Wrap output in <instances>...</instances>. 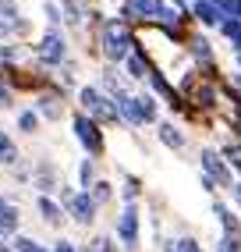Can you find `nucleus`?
<instances>
[{
    "instance_id": "39448f33",
    "label": "nucleus",
    "mask_w": 241,
    "mask_h": 252,
    "mask_svg": "<svg viewBox=\"0 0 241 252\" xmlns=\"http://www.w3.org/2000/svg\"><path fill=\"white\" fill-rule=\"evenodd\" d=\"M67 206H71V217H75L78 224H89V220H92V213H96V203L89 199V192L71 195V199H67Z\"/></svg>"
},
{
    "instance_id": "f8f14e48",
    "label": "nucleus",
    "mask_w": 241,
    "mask_h": 252,
    "mask_svg": "<svg viewBox=\"0 0 241 252\" xmlns=\"http://www.w3.org/2000/svg\"><path fill=\"white\" fill-rule=\"evenodd\" d=\"M32 185H39L43 192H50V189H57V181H54V167L50 163H43L36 174H32Z\"/></svg>"
},
{
    "instance_id": "f03ea898",
    "label": "nucleus",
    "mask_w": 241,
    "mask_h": 252,
    "mask_svg": "<svg viewBox=\"0 0 241 252\" xmlns=\"http://www.w3.org/2000/svg\"><path fill=\"white\" fill-rule=\"evenodd\" d=\"M82 107L89 110V121H117L114 99H107V96H99L96 89H82Z\"/></svg>"
},
{
    "instance_id": "6e6552de",
    "label": "nucleus",
    "mask_w": 241,
    "mask_h": 252,
    "mask_svg": "<svg viewBox=\"0 0 241 252\" xmlns=\"http://www.w3.org/2000/svg\"><path fill=\"white\" fill-rule=\"evenodd\" d=\"M14 227H18V210H14L11 203H0V238L11 234Z\"/></svg>"
},
{
    "instance_id": "423d86ee",
    "label": "nucleus",
    "mask_w": 241,
    "mask_h": 252,
    "mask_svg": "<svg viewBox=\"0 0 241 252\" xmlns=\"http://www.w3.org/2000/svg\"><path fill=\"white\" fill-rule=\"evenodd\" d=\"M124 14H128V18H160L163 4H160V0H131Z\"/></svg>"
},
{
    "instance_id": "cd10ccee",
    "label": "nucleus",
    "mask_w": 241,
    "mask_h": 252,
    "mask_svg": "<svg viewBox=\"0 0 241 252\" xmlns=\"http://www.w3.org/2000/svg\"><path fill=\"white\" fill-rule=\"evenodd\" d=\"M0 107H11V89L0 86Z\"/></svg>"
},
{
    "instance_id": "0eeeda50",
    "label": "nucleus",
    "mask_w": 241,
    "mask_h": 252,
    "mask_svg": "<svg viewBox=\"0 0 241 252\" xmlns=\"http://www.w3.org/2000/svg\"><path fill=\"white\" fill-rule=\"evenodd\" d=\"M39 57H43L46 64H57V61H64V39L57 36V32H50V36L39 43Z\"/></svg>"
},
{
    "instance_id": "aec40b11",
    "label": "nucleus",
    "mask_w": 241,
    "mask_h": 252,
    "mask_svg": "<svg viewBox=\"0 0 241 252\" xmlns=\"http://www.w3.org/2000/svg\"><path fill=\"white\" fill-rule=\"evenodd\" d=\"M85 252H117V249H114V242H110V238H92Z\"/></svg>"
},
{
    "instance_id": "f3484780",
    "label": "nucleus",
    "mask_w": 241,
    "mask_h": 252,
    "mask_svg": "<svg viewBox=\"0 0 241 252\" xmlns=\"http://www.w3.org/2000/svg\"><path fill=\"white\" fill-rule=\"evenodd\" d=\"M128 71H131V78H146V61H142V54H128Z\"/></svg>"
},
{
    "instance_id": "6ab92c4d",
    "label": "nucleus",
    "mask_w": 241,
    "mask_h": 252,
    "mask_svg": "<svg viewBox=\"0 0 241 252\" xmlns=\"http://www.w3.org/2000/svg\"><path fill=\"white\" fill-rule=\"evenodd\" d=\"M18 125H22V131H29V135H32V131H36V128H39V117H36V114H32V110H25V114L18 117Z\"/></svg>"
},
{
    "instance_id": "2eb2a0df",
    "label": "nucleus",
    "mask_w": 241,
    "mask_h": 252,
    "mask_svg": "<svg viewBox=\"0 0 241 252\" xmlns=\"http://www.w3.org/2000/svg\"><path fill=\"white\" fill-rule=\"evenodd\" d=\"M39 110H43L46 117H60L64 107H60V99H57V96H43V99H39Z\"/></svg>"
},
{
    "instance_id": "4be33fe9",
    "label": "nucleus",
    "mask_w": 241,
    "mask_h": 252,
    "mask_svg": "<svg viewBox=\"0 0 241 252\" xmlns=\"http://www.w3.org/2000/svg\"><path fill=\"white\" fill-rule=\"evenodd\" d=\"M216 252H241V242L234 238V234H227V238L220 242V249H216Z\"/></svg>"
},
{
    "instance_id": "f257e3e1",
    "label": "nucleus",
    "mask_w": 241,
    "mask_h": 252,
    "mask_svg": "<svg viewBox=\"0 0 241 252\" xmlns=\"http://www.w3.org/2000/svg\"><path fill=\"white\" fill-rule=\"evenodd\" d=\"M131 46H135V39H131V32H128L124 22H110L107 29H103V54H107L110 61H124Z\"/></svg>"
},
{
    "instance_id": "b1692460",
    "label": "nucleus",
    "mask_w": 241,
    "mask_h": 252,
    "mask_svg": "<svg viewBox=\"0 0 241 252\" xmlns=\"http://www.w3.org/2000/svg\"><path fill=\"white\" fill-rule=\"evenodd\" d=\"M192 50H195V57H202V61L210 57V43H206V39H195V43H192Z\"/></svg>"
},
{
    "instance_id": "7ed1b4c3",
    "label": "nucleus",
    "mask_w": 241,
    "mask_h": 252,
    "mask_svg": "<svg viewBox=\"0 0 241 252\" xmlns=\"http://www.w3.org/2000/svg\"><path fill=\"white\" fill-rule=\"evenodd\" d=\"M75 131H78V142H85L92 153H99V149H103V135H99L96 121H89V117H75Z\"/></svg>"
},
{
    "instance_id": "1a4fd4ad",
    "label": "nucleus",
    "mask_w": 241,
    "mask_h": 252,
    "mask_svg": "<svg viewBox=\"0 0 241 252\" xmlns=\"http://www.w3.org/2000/svg\"><path fill=\"white\" fill-rule=\"evenodd\" d=\"M195 14H199V22H206V25H216V22L223 18V14H220V7H216V0H199Z\"/></svg>"
},
{
    "instance_id": "ddd939ff",
    "label": "nucleus",
    "mask_w": 241,
    "mask_h": 252,
    "mask_svg": "<svg viewBox=\"0 0 241 252\" xmlns=\"http://www.w3.org/2000/svg\"><path fill=\"white\" fill-rule=\"evenodd\" d=\"M0 163H18V146H14L7 135H4V131H0Z\"/></svg>"
},
{
    "instance_id": "c756f323",
    "label": "nucleus",
    "mask_w": 241,
    "mask_h": 252,
    "mask_svg": "<svg viewBox=\"0 0 241 252\" xmlns=\"http://www.w3.org/2000/svg\"><path fill=\"white\" fill-rule=\"evenodd\" d=\"M0 252H4V249H0Z\"/></svg>"
},
{
    "instance_id": "412c9836",
    "label": "nucleus",
    "mask_w": 241,
    "mask_h": 252,
    "mask_svg": "<svg viewBox=\"0 0 241 252\" xmlns=\"http://www.w3.org/2000/svg\"><path fill=\"white\" fill-rule=\"evenodd\" d=\"M92 189H96V195H92V203H107V199H110V185H107V181H99V185H92Z\"/></svg>"
},
{
    "instance_id": "4468645a",
    "label": "nucleus",
    "mask_w": 241,
    "mask_h": 252,
    "mask_svg": "<svg viewBox=\"0 0 241 252\" xmlns=\"http://www.w3.org/2000/svg\"><path fill=\"white\" fill-rule=\"evenodd\" d=\"M160 139H163L167 146H174V149H181V146H184V135H181L174 125H163V128H160Z\"/></svg>"
},
{
    "instance_id": "20e7f679",
    "label": "nucleus",
    "mask_w": 241,
    "mask_h": 252,
    "mask_svg": "<svg viewBox=\"0 0 241 252\" xmlns=\"http://www.w3.org/2000/svg\"><path fill=\"white\" fill-rule=\"evenodd\" d=\"M117 234H120V242H124V245H135V242H139V213H135L131 206H128L124 213H120Z\"/></svg>"
},
{
    "instance_id": "dca6fc26",
    "label": "nucleus",
    "mask_w": 241,
    "mask_h": 252,
    "mask_svg": "<svg viewBox=\"0 0 241 252\" xmlns=\"http://www.w3.org/2000/svg\"><path fill=\"white\" fill-rule=\"evenodd\" d=\"M216 217H220V224L227 227V234H234V238H238V231H241V227H238V220L231 217V210H227V206H216Z\"/></svg>"
},
{
    "instance_id": "9d476101",
    "label": "nucleus",
    "mask_w": 241,
    "mask_h": 252,
    "mask_svg": "<svg viewBox=\"0 0 241 252\" xmlns=\"http://www.w3.org/2000/svg\"><path fill=\"white\" fill-rule=\"evenodd\" d=\"M202 163H206V171H210L216 181H223V185H227L231 181V174H227V167H223L220 160H216V153H210V149H206V153H202Z\"/></svg>"
},
{
    "instance_id": "9b49d317",
    "label": "nucleus",
    "mask_w": 241,
    "mask_h": 252,
    "mask_svg": "<svg viewBox=\"0 0 241 252\" xmlns=\"http://www.w3.org/2000/svg\"><path fill=\"white\" fill-rule=\"evenodd\" d=\"M36 206H39V213H43V220H46V224H60V220H64V213H60V206L54 203V199H46V195H43Z\"/></svg>"
},
{
    "instance_id": "5701e85b",
    "label": "nucleus",
    "mask_w": 241,
    "mask_h": 252,
    "mask_svg": "<svg viewBox=\"0 0 241 252\" xmlns=\"http://www.w3.org/2000/svg\"><path fill=\"white\" fill-rule=\"evenodd\" d=\"M14 245H18V252H46V249H39V242H32V238H18Z\"/></svg>"
},
{
    "instance_id": "a878e982",
    "label": "nucleus",
    "mask_w": 241,
    "mask_h": 252,
    "mask_svg": "<svg viewBox=\"0 0 241 252\" xmlns=\"http://www.w3.org/2000/svg\"><path fill=\"white\" fill-rule=\"evenodd\" d=\"M178 252H199V245L192 238H184V242H178Z\"/></svg>"
},
{
    "instance_id": "c85d7f7f",
    "label": "nucleus",
    "mask_w": 241,
    "mask_h": 252,
    "mask_svg": "<svg viewBox=\"0 0 241 252\" xmlns=\"http://www.w3.org/2000/svg\"><path fill=\"white\" fill-rule=\"evenodd\" d=\"M234 199H238V203H241V185H234Z\"/></svg>"
},
{
    "instance_id": "a211bd4d",
    "label": "nucleus",
    "mask_w": 241,
    "mask_h": 252,
    "mask_svg": "<svg viewBox=\"0 0 241 252\" xmlns=\"http://www.w3.org/2000/svg\"><path fill=\"white\" fill-rule=\"evenodd\" d=\"M216 7H220V14H231V18H238V14H241V0H216Z\"/></svg>"
},
{
    "instance_id": "393cba45",
    "label": "nucleus",
    "mask_w": 241,
    "mask_h": 252,
    "mask_svg": "<svg viewBox=\"0 0 241 252\" xmlns=\"http://www.w3.org/2000/svg\"><path fill=\"white\" fill-rule=\"evenodd\" d=\"M227 157H231V163L241 171V146H227Z\"/></svg>"
},
{
    "instance_id": "bb28decb",
    "label": "nucleus",
    "mask_w": 241,
    "mask_h": 252,
    "mask_svg": "<svg viewBox=\"0 0 241 252\" xmlns=\"http://www.w3.org/2000/svg\"><path fill=\"white\" fill-rule=\"evenodd\" d=\"M89 181H92V163L85 160V163H82V185H89Z\"/></svg>"
}]
</instances>
